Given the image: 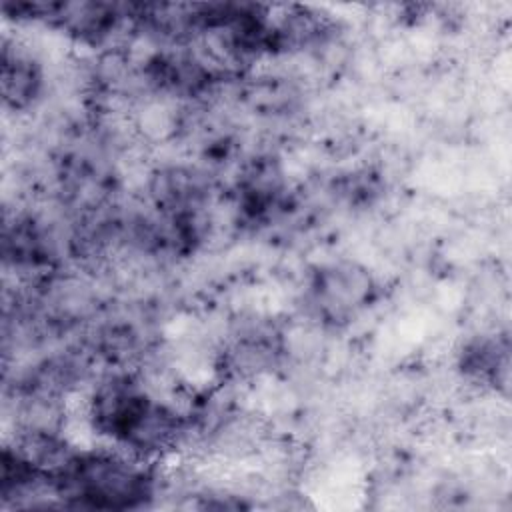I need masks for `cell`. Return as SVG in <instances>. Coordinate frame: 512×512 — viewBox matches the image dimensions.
I'll list each match as a JSON object with an SVG mask.
<instances>
[{
  "mask_svg": "<svg viewBox=\"0 0 512 512\" xmlns=\"http://www.w3.org/2000/svg\"><path fill=\"white\" fill-rule=\"evenodd\" d=\"M54 478L62 494L94 508H132L150 494L144 470L104 454L70 456Z\"/></svg>",
  "mask_w": 512,
  "mask_h": 512,
  "instance_id": "1",
  "label": "cell"
},
{
  "mask_svg": "<svg viewBox=\"0 0 512 512\" xmlns=\"http://www.w3.org/2000/svg\"><path fill=\"white\" fill-rule=\"evenodd\" d=\"M40 88V72L36 62L16 50L4 48L2 54V92L12 108L28 106Z\"/></svg>",
  "mask_w": 512,
  "mask_h": 512,
  "instance_id": "2",
  "label": "cell"
}]
</instances>
